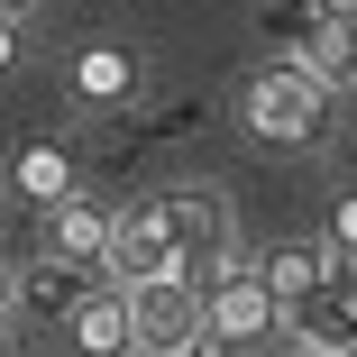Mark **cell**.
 <instances>
[{
    "mask_svg": "<svg viewBox=\"0 0 357 357\" xmlns=\"http://www.w3.org/2000/svg\"><path fill=\"white\" fill-rule=\"evenodd\" d=\"M275 321H284V303L266 294L257 257L229 238L202 275V348H257V339H275Z\"/></svg>",
    "mask_w": 357,
    "mask_h": 357,
    "instance_id": "cell-1",
    "label": "cell"
},
{
    "mask_svg": "<svg viewBox=\"0 0 357 357\" xmlns=\"http://www.w3.org/2000/svg\"><path fill=\"white\" fill-rule=\"evenodd\" d=\"M238 119H248V137H257V147H312V137L330 128V92L303 74L294 55H275V64H257V74H248Z\"/></svg>",
    "mask_w": 357,
    "mask_h": 357,
    "instance_id": "cell-2",
    "label": "cell"
},
{
    "mask_svg": "<svg viewBox=\"0 0 357 357\" xmlns=\"http://www.w3.org/2000/svg\"><path fill=\"white\" fill-rule=\"evenodd\" d=\"M128 339L156 348V357L202 348V284L192 275H137L128 284Z\"/></svg>",
    "mask_w": 357,
    "mask_h": 357,
    "instance_id": "cell-3",
    "label": "cell"
},
{
    "mask_svg": "<svg viewBox=\"0 0 357 357\" xmlns=\"http://www.w3.org/2000/svg\"><path fill=\"white\" fill-rule=\"evenodd\" d=\"M147 211H156V229H165V248H174V275H192V284L211 275V257L238 238V229H229V202L211 192V183H192V192H156Z\"/></svg>",
    "mask_w": 357,
    "mask_h": 357,
    "instance_id": "cell-4",
    "label": "cell"
},
{
    "mask_svg": "<svg viewBox=\"0 0 357 357\" xmlns=\"http://www.w3.org/2000/svg\"><path fill=\"white\" fill-rule=\"evenodd\" d=\"M275 28H284L294 64H303L321 92H348L357 83V28L348 19H330V10H275Z\"/></svg>",
    "mask_w": 357,
    "mask_h": 357,
    "instance_id": "cell-5",
    "label": "cell"
},
{
    "mask_svg": "<svg viewBox=\"0 0 357 357\" xmlns=\"http://www.w3.org/2000/svg\"><path fill=\"white\" fill-rule=\"evenodd\" d=\"M110 238H119V211L101 202V192H64V202H46V248L55 257H74L83 275H110Z\"/></svg>",
    "mask_w": 357,
    "mask_h": 357,
    "instance_id": "cell-6",
    "label": "cell"
},
{
    "mask_svg": "<svg viewBox=\"0 0 357 357\" xmlns=\"http://www.w3.org/2000/svg\"><path fill=\"white\" fill-rule=\"evenodd\" d=\"M257 275H266V294L294 312V303H312V294H321L330 275H357V257H330L321 238H284V248H266V257H257Z\"/></svg>",
    "mask_w": 357,
    "mask_h": 357,
    "instance_id": "cell-7",
    "label": "cell"
},
{
    "mask_svg": "<svg viewBox=\"0 0 357 357\" xmlns=\"http://www.w3.org/2000/svg\"><path fill=\"white\" fill-rule=\"evenodd\" d=\"M64 339H74V348H137V339H128V284H119V275L83 284V303L64 312Z\"/></svg>",
    "mask_w": 357,
    "mask_h": 357,
    "instance_id": "cell-8",
    "label": "cell"
},
{
    "mask_svg": "<svg viewBox=\"0 0 357 357\" xmlns=\"http://www.w3.org/2000/svg\"><path fill=\"white\" fill-rule=\"evenodd\" d=\"M10 183H19V202H64V192H74L83 174H74V147H64V137H28V147L10 156Z\"/></svg>",
    "mask_w": 357,
    "mask_h": 357,
    "instance_id": "cell-9",
    "label": "cell"
},
{
    "mask_svg": "<svg viewBox=\"0 0 357 357\" xmlns=\"http://www.w3.org/2000/svg\"><path fill=\"white\" fill-rule=\"evenodd\" d=\"M10 294H19V312L46 330V321H64L83 303V266L74 257H46V266H28V275H10Z\"/></svg>",
    "mask_w": 357,
    "mask_h": 357,
    "instance_id": "cell-10",
    "label": "cell"
},
{
    "mask_svg": "<svg viewBox=\"0 0 357 357\" xmlns=\"http://www.w3.org/2000/svg\"><path fill=\"white\" fill-rule=\"evenodd\" d=\"M128 92H137V55H128V46H83V55H74V101L119 110Z\"/></svg>",
    "mask_w": 357,
    "mask_h": 357,
    "instance_id": "cell-11",
    "label": "cell"
},
{
    "mask_svg": "<svg viewBox=\"0 0 357 357\" xmlns=\"http://www.w3.org/2000/svg\"><path fill=\"white\" fill-rule=\"evenodd\" d=\"M284 339H294V348H357V312L321 284L312 303H294V312H284Z\"/></svg>",
    "mask_w": 357,
    "mask_h": 357,
    "instance_id": "cell-12",
    "label": "cell"
},
{
    "mask_svg": "<svg viewBox=\"0 0 357 357\" xmlns=\"http://www.w3.org/2000/svg\"><path fill=\"white\" fill-rule=\"evenodd\" d=\"M330 257H357V192H339L330 202V238H321Z\"/></svg>",
    "mask_w": 357,
    "mask_h": 357,
    "instance_id": "cell-13",
    "label": "cell"
},
{
    "mask_svg": "<svg viewBox=\"0 0 357 357\" xmlns=\"http://www.w3.org/2000/svg\"><path fill=\"white\" fill-rule=\"evenodd\" d=\"M0 74H19V19L0 10Z\"/></svg>",
    "mask_w": 357,
    "mask_h": 357,
    "instance_id": "cell-14",
    "label": "cell"
},
{
    "mask_svg": "<svg viewBox=\"0 0 357 357\" xmlns=\"http://www.w3.org/2000/svg\"><path fill=\"white\" fill-rule=\"evenodd\" d=\"M10 312H19V294H10V266H0V348H10Z\"/></svg>",
    "mask_w": 357,
    "mask_h": 357,
    "instance_id": "cell-15",
    "label": "cell"
},
{
    "mask_svg": "<svg viewBox=\"0 0 357 357\" xmlns=\"http://www.w3.org/2000/svg\"><path fill=\"white\" fill-rule=\"evenodd\" d=\"M312 10H330V19H348V28H357V0H312Z\"/></svg>",
    "mask_w": 357,
    "mask_h": 357,
    "instance_id": "cell-16",
    "label": "cell"
},
{
    "mask_svg": "<svg viewBox=\"0 0 357 357\" xmlns=\"http://www.w3.org/2000/svg\"><path fill=\"white\" fill-rule=\"evenodd\" d=\"M0 10H10V19H28V10H37V0H0Z\"/></svg>",
    "mask_w": 357,
    "mask_h": 357,
    "instance_id": "cell-17",
    "label": "cell"
}]
</instances>
